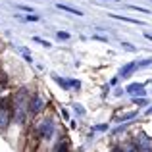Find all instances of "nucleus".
<instances>
[{
  "instance_id": "nucleus-1",
  "label": "nucleus",
  "mask_w": 152,
  "mask_h": 152,
  "mask_svg": "<svg viewBox=\"0 0 152 152\" xmlns=\"http://www.w3.org/2000/svg\"><path fill=\"white\" fill-rule=\"evenodd\" d=\"M29 102L31 100H29V91L27 89H19L14 94V115L18 123L25 121V115L29 112Z\"/></svg>"
},
{
  "instance_id": "nucleus-2",
  "label": "nucleus",
  "mask_w": 152,
  "mask_h": 152,
  "mask_svg": "<svg viewBox=\"0 0 152 152\" xmlns=\"http://www.w3.org/2000/svg\"><path fill=\"white\" fill-rule=\"evenodd\" d=\"M10 108H8V100H0V129H6L10 123Z\"/></svg>"
},
{
  "instance_id": "nucleus-3",
  "label": "nucleus",
  "mask_w": 152,
  "mask_h": 152,
  "mask_svg": "<svg viewBox=\"0 0 152 152\" xmlns=\"http://www.w3.org/2000/svg\"><path fill=\"white\" fill-rule=\"evenodd\" d=\"M39 135L42 139H50L54 135V121L52 119H45V121L39 125Z\"/></svg>"
},
{
  "instance_id": "nucleus-4",
  "label": "nucleus",
  "mask_w": 152,
  "mask_h": 152,
  "mask_svg": "<svg viewBox=\"0 0 152 152\" xmlns=\"http://www.w3.org/2000/svg\"><path fill=\"white\" fill-rule=\"evenodd\" d=\"M45 104H46L45 98L39 96V94H35V96L31 98V102H29V112H31V114H39V112L45 108Z\"/></svg>"
},
{
  "instance_id": "nucleus-5",
  "label": "nucleus",
  "mask_w": 152,
  "mask_h": 152,
  "mask_svg": "<svg viewBox=\"0 0 152 152\" xmlns=\"http://www.w3.org/2000/svg\"><path fill=\"white\" fill-rule=\"evenodd\" d=\"M135 145L139 146V150H148V148H152L150 146V139H148V135H145V133H139L137 137H135Z\"/></svg>"
},
{
  "instance_id": "nucleus-6",
  "label": "nucleus",
  "mask_w": 152,
  "mask_h": 152,
  "mask_svg": "<svg viewBox=\"0 0 152 152\" xmlns=\"http://www.w3.org/2000/svg\"><path fill=\"white\" fill-rule=\"evenodd\" d=\"M127 93L133 94V96L137 98V96H145L146 91H145V85H142V83H135V85H129V87H127Z\"/></svg>"
},
{
  "instance_id": "nucleus-7",
  "label": "nucleus",
  "mask_w": 152,
  "mask_h": 152,
  "mask_svg": "<svg viewBox=\"0 0 152 152\" xmlns=\"http://www.w3.org/2000/svg\"><path fill=\"white\" fill-rule=\"evenodd\" d=\"M135 67H137V62H129V64H125V66L121 67V71H119V77H129L131 73L135 71Z\"/></svg>"
},
{
  "instance_id": "nucleus-8",
  "label": "nucleus",
  "mask_w": 152,
  "mask_h": 152,
  "mask_svg": "<svg viewBox=\"0 0 152 152\" xmlns=\"http://www.w3.org/2000/svg\"><path fill=\"white\" fill-rule=\"evenodd\" d=\"M119 150H121V152H141V150H139V146L135 145V141H131V142H125V145H123Z\"/></svg>"
},
{
  "instance_id": "nucleus-9",
  "label": "nucleus",
  "mask_w": 152,
  "mask_h": 152,
  "mask_svg": "<svg viewBox=\"0 0 152 152\" xmlns=\"http://www.w3.org/2000/svg\"><path fill=\"white\" fill-rule=\"evenodd\" d=\"M56 8L58 10H64V12H69V14H75V15H83V12H79V10H75V8H69V6H66V4H56Z\"/></svg>"
},
{
  "instance_id": "nucleus-10",
  "label": "nucleus",
  "mask_w": 152,
  "mask_h": 152,
  "mask_svg": "<svg viewBox=\"0 0 152 152\" xmlns=\"http://www.w3.org/2000/svg\"><path fill=\"white\" fill-rule=\"evenodd\" d=\"M110 18H114V19H121V21H127V23H137V25H142L141 21H137V19H133V18H127V15H118V14H110Z\"/></svg>"
},
{
  "instance_id": "nucleus-11",
  "label": "nucleus",
  "mask_w": 152,
  "mask_h": 152,
  "mask_svg": "<svg viewBox=\"0 0 152 152\" xmlns=\"http://www.w3.org/2000/svg\"><path fill=\"white\" fill-rule=\"evenodd\" d=\"M133 118H137V112H131V114H125V115H121V118H119L118 121H129V119H133Z\"/></svg>"
},
{
  "instance_id": "nucleus-12",
  "label": "nucleus",
  "mask_w": 152,
  "mask_h": 152,
  "mask_svg": "<svg viewBox=\"0 0 152 152\" xmlns=\"http://www.w3.org/2000/svg\"><path fill=\"white\" fill-rule=\"evenodd\" d=\"M6 85H8V77L4 73H0V91L6 89Z\"/></svg>"
},
{
  "instance_id": "nucleus-13",
  "label": "nucleus",
  "mask_w": 152,
  "mask_h": 152,
  "mask_svg": "<svg viewBox=\"0 0 152 152\" xmlns=\"http://www.w3.org/2000/svg\"><path fill=\"white\" fill-rule=\"evenodd\" d=\"M67 148H69V145H67V141H64L62 145H58V152H69Z\"/></svg>"
},
{
  "instance_id": "nucleus-14",
  "label": "nucleus",
  "mask_w": 152,
  "mask_h": 152,
  "mask_svg": "<svg viewBox=\"0 0 152 152\" xmlns=\"http://www.w3.org/2000/svg\"><path fill=\"white\" fill-rule=\"evenodd\" d=\"M129 8H131V10H137V12H142V14H150L146 8H139V6H133V4H129Z\"/></svg>"
},
{
  "instance_id": "nucleus-15",
  "label": "nucleus",
  "mask_w": 152,
  "mask_h": 152,
  "mask_svg": "<svg viewBox=\"0 0 152 152\" xmlns=\"http://www.w3.org/2000/svg\"><path fill=\"white\" fill-rule=\"evenodd\" d=\"M152 64V58H148V60H142V62H139L137 64V67H145V66H150Z\"/></svg>"
},
{
  "instance_id": "nucleus-16",
  "label": "nucleus",
  "mask_w": 152,
  "mask_h": 152,
  "mask_svg": "<svg viewBox=\"0 0 152 152\" xmlns=\"http://www.w3.org/2000/svg\"><path fill=\"white\" fill-rule=\"evenodd\" d=\"M58 39H64V41H66V39H69V33H66V31H58Z\"/></svg>"
},
{
  "instance_id": "nucleus-17",
  "label": "nucleus",
  "mask_w": 152,
  "mask_h": 152,
  "mask_svg": "<svg viewBox=\"0 0 152 152\" xmlns=\"http://www.w3.org/2000/svg\"><path fill=\"white\" fill-rule=\"evenodd\" d=\"M135 104H137V106H145L146 100H145V98H135Z\"/></svg>"
},
{
  "instance_id": "nucleus-18",
  "label": "nucleus",
  "mask_w": 152,
  "mask_h": 152,
  "mask_svg": "<svg viewBox=\"0 0 152 152\" xmlns=\"http://www.w3.org/2000/svg\"><path fill=\"white\" fill-rule=\"evenodd\" d=\"M35 42H41V45H45V46H50V42H46V41H42V39H39V37H35L33 39Z\"/></svg>"
},
{
  "instance_id": "nucleus-19",
  "label": "nucleus",
  "mask_w": 152,
  "mask_h": 152,
  "mask_svg": "<svg viewBox=\"0 0 152 152\" xmlns=\"http://www.w3.org/2000/svg\"><path fill=\"white\" fill-rule=\"evenodd\" d=\"M19 10H23V12H33V8H29V6H21V4H19Z\"/></svg>"
},
{
  "instance_id": "nucleus-20",
  "label": "nucleus",
  "mask_w": 152,
  "mask_h": 152,
  "mask_svg": "<svg viewBox=\"0 0 152 152\" xmlns=\"http://www.w3.org/2000/svg\"><path fill=\"white\" fill-rule=\"evenodd\" d=\"M75 112H77V114H85V110H83L81 106H75Z\"/></svg>"
},
{
  "instance_id": "nucleus-21",
  "label": "nucleus",
  "mask_w": 152,
  "mask_h": 152,
  "mask_svg": "<svg viewBox=\"0 0 152 152\" xmlns=\"http://www.w3.org/2000/svg\"><path fill=\"white\" fill-rule=\"evenodd\" d=\"M121 45H123V48H127V50H135L133 46H131V45H127V42H121Z\"/></svg>"
},
{
  "instance_id": "nucleus-22",
  "label": "nucleus",
  "mask_w": 152,
  "mask_h": 152,
  "mask_svg": "<svg viewBox=\"0 0 152 152\" xmlns=\"http://www.w3.org/2000/svg\"><path fill=\"white\" fill-rule=\"evenodd\" d=\"M94 129H96V131H106V125H96Z\"/></svg>"
},
{
  "instance_id": "nucleus-23",
  "label": "nucleus",
  "mask_w": 152,
  "mask_h": 152,
  "mask_svg": "<svg viewBox=\"0 0 152 152\" xmlns=\"http://www.w3.org/2000/svg\"><path fill=\"white\" fill-rule=\"evenodd\" d=\"M27 19H29V21H37L39 18H37V15H27Z\"/></svg>"
},
{
  "instance_id": "nucleus-24",
  "label": "nucleus",
  "mask_w": 152,
  "mask_h": 152,
  "mask_svg": "<svg viewBox=\"0 0 152 152\" xmlns=\"http://www.w3.org/2000/svg\"><path fill=\"white\" fill-rule=\"evenodd\" d=\"M145 37L148 39V41H152V35H150V33H145Z\"/></svg>"
},
{
  "instance_id": "nucleus-25",
  "label": "nucleus",
  "mask_w": 152,
  "mask_h": 152,
  "mask_svg": "<svg viewBox=\"0 0 152 152\" xmlns=\"http://www.w3.org/2000/svg\"><path fill=\"white\" fill-rule=\"evenodd\" d=\"M146 114H152V106L148 108V110H146Z\"/></svg>"
},
{
  "instance_id": "nucleus-26",
  "label": "nucleus",
  "mask_w": 152,
  "mask_h": 152,
  "mask_svg": "<svg viewBox=\"0 0 152 152\" xmlns=\"http://www.w3.org/2000/svg\"><path fill=\"white\" fill-rule=\"evenodd\" d=\"M142 152H152V148H148V150H142Z\"/></svg>"
},
{
  "instance_id": "nucleus-27",
  "label": "nucleus",
  "mask_w": 152,
  "mask_h": 152,
  "mask_svg": "<svg viewBox=\"0 0 152 152\" xmlns=\"http://www.w3.org/2000/svg\"><path fill=\"white\" fill-rule=\"evenodd\" d=\"M114 2H119V0H114Z\"/></svg>"
}]
</instances>
